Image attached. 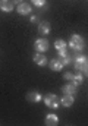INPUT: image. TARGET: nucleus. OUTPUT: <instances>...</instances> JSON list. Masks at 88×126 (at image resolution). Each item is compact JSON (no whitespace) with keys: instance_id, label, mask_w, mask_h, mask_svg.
I'll return each instance as SVG.
<instances>
[{"instance_id":"obj_9","label":"nucleus","mask_w":88,"mask_h":126,"mask_svg":"<svg viewBox=\"0 0 88 126\" xmlns=\"http://www.w3.org/2000/svg\"><path fill=\"white\" fill-rule=\"evenodd\" d=\"M38 32H40V35H47L49 32H50V24L49 22H40V25H38Z\"/></svg>"},{"instance_id":"obj_18","label":"nucleus","mask_w":88,"mask_h":126,"mask_svg":"<svg viewBox=\"0 0 88 126\" xmlns=\"http://www.w3.org/2000/svg\"><path fill=\"white\" fill-rule=\"evenodd\" d=\"M63 78H65L66 81H72V79H73V73H70V72H66V73L63 75Z\"/></svg>"},{"instance_id":"obj_4","label":"nucleus","mask_w":88,"mask_h":126,"mask_svg":"<svg viewBox=\"0 0 88 126\" xmlns=\"http://www.w3.org/2000/svg\"><path fill=\"white\" fill-rule=\"evenodd\" d=\"M44 103L50 109H57L59 107V98L54 94H47L44 97Z\"/></svg>"},{"instance_id":"obj_7","label":"nucleus","mask_w":88,"mask_h":126,"mask_svg":"<svg viewBox=\"0 0 88 126\" xmlns=\"http://www.w3.org/2000/svg\"><path fill=\"white\" fill-rule=\"evenodd\" d=\"M32 59H34V62L37 63L38 66H46V64H47V59H46L44 53H37Z\"/></svg>"},{"instance_id":"obj_5","label":"nucleus","mask_w":88,"mask_h":126,"mask_svg":"<svg viewBox=\"0 0 88 126\" xmlns=\"http://www.w3.org/2000/svg\"><path fill=\"white\" fill-rule=\"evenodd\" d=\"M0 9L3 12H12L13 10V1L12 0H0Z\"/></svg>"},{"instance_id":"obj_19","label":"nucleus","mask_w":88,"mask_h":126,"mask_svg":"<svg viewBox=\"0 0 88 126\" xmlns=\"http://www.w3.org/2000/svg\"><path fill=\"white\" fill-rule=\"evenodd\" d=\"M37 21H38V16H35V15L31 16V22H37Z\"/></svg>"},{"instance_id":"obj_12","label":"nucleus","mask_w":88,"mask_h":126,"mask_svg":"<svg viewBox=\"0 0 88 126\" xmlns=\"http://www.w3.org/2000/svg\"><path fill=\"white\" fill-rule=\"evenodd\" d=\"M62 67H63V63L60 62V59H53V60L50 62V69L54 70V72L62 70Z\"/></svg>"},{"instance_id":"obj_1","label":"nucleus","mask_w":88,"mask_h":126,"mask_svg":"<svg viewBox=\"0 0 88 126\" xmlns=\"http://www.w3.org/2000/svg\"><path fill=\"white\" fill-rule=\"evenodd\" d=\"M69 46L73 48V50H82L84 48V38L78 34H73L70 37V41H69Z\"/></svg>"},{"instance_id":"obj_15","label":"nucleus","mask_w":88,"mask_h":126,"mask_svg":"<svg viewBox=\"0 0 88 126\" xmlns=\"http://www.w3.org/2000/svg\"><path fill=\"white\" fill-rule=\"evenodd\" d=\"M54 47H56V50H63V48H66L65 40H56V41H54Z\"/></svg>"},{"instance_id":"obj_20","label":"nucleus","mask_w":88,"mask_h":126,"mask_svg":"<svg viewBox=\"0 0 88 126\" xmlns=\"http://www.w3.org/2000/svg\"><path fill=\"white\" fill-rule=\"evenodd\" d=\"M13 1V4H21L22 3V0H12Z\"/></svg>"},{"instance_id":"obj_13","label":"nucleus","mask_w":88,"mask_h":126,"mask_svg":"<svg viewBox=\"0 0 88 126\" xmlns=\"http://www.w3.org/2000/svg\"><path fill=\"white\" fill-rule=\"evenodd\" d=\"M59 119L56 114H53V113H50V114H47V117H46V125L47 126H54L57 125Z\"/></svg>"},{"instance_id":"obj_6","label":"nucleus","mask_w":88,"mask_h":126,"mask_svg":"<svg viewBox=\"0 0 88 126\" xmlns=\"http://www.w3.org/2000/svg\"><path fill=\"white\" fill-rule=\"evenodd\" d=\"M41 94L38 93V91H31V93H28L27 94V100L28 101H31V103H38V101H41Z\"/></svg>"},{"instance_id":"obj_14","label":"nucleus","mask_w":88,"mask_h":126,"mask_svg":"<svg viewBox=\"0 0 88 126\" xmlns=\"http://www.w3.org/2000/svg\"><path fill=\"white\" fill-rule=\"evenodd\" d=\"M82 81H84V78H82V75H81L79 72L73 75V79H72V82H73L76 87H78V85H81V84H82Z\"/></svg>"},{"instance_id":"obj_8","label":"nucleus","mask_w":88,"mask_h":126,"mask_svg":"<svg viewBox=\"0 0 88 126\" xmlns=\"http://www.w3.org/2000/svg\"><path fill=\"white\" fill-rule=\"evenodd\" d=\"M29 12H31V6H29L28 3H21V4H18V13H19V15L25 16V15H28Z\"/></svg>"},{"instance_id":"obj_21","label":"nucleus","mask_w":88,"mask_h":126,"mask_svg":"<svg viewBox=\"0 0 88 126\" xmlns=\"http://www.w3.org/2000/svg\"><path fill=\"white\" fill-rule=\"evenodd\" d=\"M85 75H87V76H88V69H87V70H85Z\"/></svg>"},{"instance_id":"obj_10","label":"nucleus","mask_w":88,"mask_h":126,"mask_svg":"<svg viewBox=\"0 0 88 126\" xmlns=\"http://www.w3.org/2000/svg\"><path fill=\"white\" fill-rule=\"evenodd\" d=\"M62 106H65V107H70L72 104H73V95L70 94H63L62 97Z\"/></svg>"},{"instance_id":"obj_11","label":"nucleus","mask_w":88,"mask_h":126,"mask_svg":"<svg viewBox=\"0 0 88 126\" xmlns=\"http://www.w3.org/2000/svg\"><path fill=\"white\" fill-rule=\"evenodd\" d=\"M62 91H63V94H76V85L75 84H68V85H65L63 88H62Z\"/></svg>"},{"instance_id":"obj_17","label":"nucleus","mask_w":88,"mask_h":126,"mask_svg":"<svg viewBox=\"0 0 88 126\" xmlns=\"http://www.w3.org/2000/svg\"><path fill=\"white\" fill-rule=\"evenodd\" d=\"M32 3H34L35 6L41 7V6H44V4H46V0H32Z\"/></svg>"},{"instance_id":"obj_2","label":"nucleus","mask_w":88,"mask_h":126,"mask_svg":"<svg viewBox=\"0 0 88 126\" xmlns=\"http://www.w3.org/2000/svg\"><path fill=\"white\" fill-rule=\"evenodd\" d=\"M75 69L78 72H85L88 69V59L85 56H78L75 59Z\"/></svg>"},{"instance_id":"obj_3","label":"nucleus","mask_w":88,"mask_h":126,"mask_svg":"<svg viewBox=\"0 0 88 126\" xmlns=\"http://www.w3.org/2000/svg\"><path fill=\"white\" fill-rule=\"evenodd\" d=\"M34 48L37 50V53H44V51H47V48H49V41H47L46 38H38V40H35V43H34Z\"/></svg>"},{"instance_id":"obj_16","label":"nucleus","mask_w":88,"mask_h":126,"mask_svg":"<svg viewBox=\"0 0 88 126\" xmlns=\"http://www.w3.org/2000/svg\"><path fill=\"white\" fill-rule=\"evenodd\" d=\"M59 59H60V62L63 63V64H69V63H70V59H69L68 53H66V54H62V56H59Z\"/></svg>"}]
</instances>
